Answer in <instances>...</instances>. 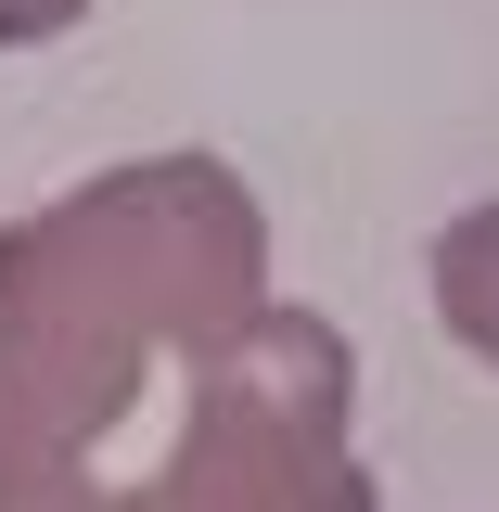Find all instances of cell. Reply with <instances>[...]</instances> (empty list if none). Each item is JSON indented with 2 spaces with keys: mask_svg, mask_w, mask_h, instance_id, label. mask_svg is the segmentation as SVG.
I'll list each match as a JSON object with an SVG mask.
<instances>
[{
  "mask_svg": "<svg viewBox=\"0 0 499 512\" xmlns=\"http://www.w3.org/2000/svg\"><path fill=\"white\" fill-rule=\"evenodd\" d=\"M448 308H461V333L499 359V205H474V218L448 231Z\"/></svg>",
  "mask_w": 499,
  "mask_h": 512,
  "instance_id": "cell-1",
  "label": "cell"
},
{
  "mask_svg": "<svg viewBox=\"0 0 499 512\" xmlns=\"http://www.w3.org/2000/svg\"><path fill=\"white\" fill-rule=\"evenodd\" d=\"M77 0H0V39H39V26H64Z\"/></svg>",
  "mask_w": 499,
  "mask_h": 512,
  "instance_id": "cell-2",
  "label": "cell"
}]
</instances>
